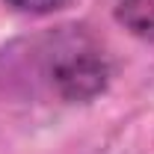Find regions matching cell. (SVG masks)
I'll list each match as a JSON object with an SVG mask.
<instances>
[{
	"mask_svg": "<svg viewBox=\"0 0 154 154\" xmlns=\"http://www.w3.org/2000/svg\"><path fill=\"white\" fill-rule=\"evenodd\" d=\"M119 21L139 38L154 42V0H122Z\"/></svg>",
	"mask_w": 154,
	"mask_h": 154,
	"instance_id": "1",
	"label": "cell"
},
{
	"mask_svg": "<svg viewBox=\"0 0 154 154\" xmlns=\"http://www.w3.org/2000/svg\"><path fill=\"white\" fill-rule=\"evenodd\" d=\"M9 3L24 12H51V9H59L65 0H9Z\"/></svg>",
	"mask_w": 154,
	"mask_h": 154,
	"instance_id": "2",
	"label": "cell"
}]
</instances>
